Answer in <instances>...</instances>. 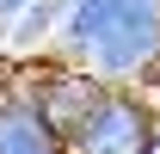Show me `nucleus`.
Wrapping results in <instances>:
<instances>
[{"mask_svg":"<svg viewBox=\"0 0 160 154\" xmlns=\"http://www.w3.org/2000/svg\"><path fill=\"white\" fill-rule=\"evenodd\" d=\"M56 56L86 68L99 86L148 93L160 68V0H74L62 6Z\"/></svg>","mask_w":160,"mask_h":154,"instance_id":"obj_1","label":"nucleus"},{"mask_svg":"<svg viewBox=\"0 0 160 154\" xmlns=\"http://www.w3.org/2000/svg\"><path fill=\"white\" fill-rule=\"evenodd\" d=\"M0 86L19 93V99H31V105L43 111V123H49L62 142L80 130V117L92 111L99 93H105L86 68L62 62L56 49H49V56H0Z\"/></svg>","mask_w":160,"mask_h":154,"instance_id":"obj_2","label":"nucleus"},{"mask_svg":"<svg viewBox=\"0 0 160 154\" xmlns=\"http://www.w3.org/2000/svg\"><path fill=\"white\" fill-rule=\"evenodd\" d=\"M160 130V99L129 93V86H105L99 105L80 117V130L68 136V154H148Z\"/></svg>","mask_w":160,"mask_h":154,"instance_id":"obj_3","label":"nucleus"},{"mask_svg":"<svg viewBox=\"0 0 160 154\" xmlns=\"http://www.w3.org/2000/svg\"><path fill=\"white\" fill-rule=\"evenodd\" d=\"M0 154H68V142L43 123V111L31 99L6 93L0 99Z\"/></svg>","mask_w":160,"mask_h":154,"instance_id":"obj_4","label":"nucleus"},{"mask_svg":"<svg viewBox=\"0 0 160 154\" xmlns=\"http://www.w3.org/2000/svg\"><path fill=\"white\" fill-rule=\"evenodd\" d=\"M56 25H62L56 0H31L19 19L0 25V56H49L56 49Z\"/></svg>","mask_w":160,"mask_h":154,"instance_id":"obj_5","label":"nucleus"},{"mask_svg":"<svg viewBox=\"0 0 160 154\" xmlns=\"http://www.w3.org/2000/svg\"><path fill=\"white\" fill-rule=\"evenodd\" d=\"M148 93H154V99H160V68H154V80H148Z\"/></svg>","mask_w":160,"mask_h":154,"instance_id":"obj_6","label":"nucleus"},{"mask_svg":"<svg viewBox=\"0 0 160 154\" xmlns=\"http://www.w3.org/2000/svg\"><path fill=\"white\" fill-rule=\"evenodd\" d=\"M148 154H160V130H154V142H148Z\"/></svg>","mask_w":160,"mask_h":154,"instance_id":"obj_7","label":"nucleus"},{"mask_svg":"<svg viewBox=\"0 0 160 154\" xmlns=\"http://www.w3.org/2000/svg\"><path fill=\"white\" fill-rule=\"evenodd\" d=\"M56 6H74V0H56Z\"/></svg>","mask_w":160,"mask_h":154,"instance_id":"obj_8","label":"nucleus"},{"mask_svg":"<svg viewBox=\"0 0 160 154\" xmlns=\"http://www.w3.org/2000/svg\"><path fill=\"white\" fill-rule=\"evenodd\" d=\"M0 99H6V86H0Z\"/></svg>","mask_w":160,"mask_h":154,"instance_id":"obj_9","label":"nucleus"}]
</instances>
